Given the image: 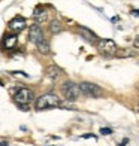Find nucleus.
Segmentation results:
<instances>
[{
	"label": "nucleus",
	"mask_w": 139,
	"mask_h": 146,
	"mask_svg": "<svg viewBox=\"0 0 139 146\" xmlns=\"http://www.w3.org/2000/svg\"><path fill=\"white\" fill-rule=\"evenodd\" d=\"M29 39H30V42H33L37 46L39 52H42V54H48L49 52V45L46 42V39L43 36V31H42L39 24H33L29 29Z\"/></svg>",
	"instance_id": "f257e3e1"
},
{
	"label": "nucleus",
	"mask_w": 139,
	"mask_h": 146,
	"mask_svg": "<svg viewBox=\"0 0 139 146\" xmlns=\"http://www.w3.org/2000/svg\"><path fill=\"white\" fill-rule=\"evenodd\" d=\"M79 90L84 96L87 97H97L102 94V90L97 87L96 84H91V82H81L79 84Z\"/></svg>",
	"instance_id": "423d86ee"
},
{
	"label": "nucleus",
	"mask_w": 139,
	"mask_h": 146,
	"mask_svg": "<svg viewBox=\"0 0 139 146\" xmlns=\"http://www.w3.org/2000/svg\"><path fill=\"white\" fill-rule=\"evenodd\" d=\"M17 40H18L17 33H6L2 39V48L5 51H11L17 45Z\"/></svg>",
	"instance_id": "1a4fd4ad"
},
{
	"label": "nucleus",
	"mask_w": 139,
	"mask_h": 146,
	"mask_svg": "<svg viewBox=\"0 0 139 146\" xmlns=\"http://www.w3.org/2000/svg\"><path fill=\"white\" fill-rule=\"evenodd\" d=\"M132 14H133L135 17H139V9H135V11H132Z\"/></svg>",
	"instance_id": "f3484780"
},
{
	"label": "nucleus",
	"mask_w": 139,
	"mask_h": 146,
	"mask_svg": "<svg viewBox=\"0 0 139 146\" xmlns=\"http://www.w3.org/2000/svg\"><path fill=\"white\" fill-rule=\"evenodd\" d=\"M8 145H9V143H8V142H6L5 139H3V140H2V145H0V146H8Z\"/></svg>",
	"instance_id": "a211bd4d"
},
{
	"label": "nucleus",
	"mask_w": 139,
	"mask_h": 146,
	"mask_svg": "<svg viewBox=\"0 0 139 146\" xmlns=\"http://www.w3.org/2000/svg\"><path fill=\"white\" fill-rule=\"evenodd\" d=\"M61 94L67 102H75V100H78L79 94H82V92H81V90H79V87L76 84L70 82V81H66L61 85Z\"/></svg>",
	"instance_id": "f03ea898"
},
{
	"label": "nucleus",
	"mask_w": 139,
	"mask_h": 146,
	"mask_svg": "<svg viewBox=\"0 0 139 146\" xmlns=\"http://www.w3.org/2000/svg\"><path fill=\"white\" fill-rule=\"evenodd\" d=\"M78 33H79V36H81L85 42H88V43H96V45H97V42H99L97 35H96L94 31H91L90 29L81 25V27H78Z\"/></svg>",
	"instance_id": "6e6552de"
},
{
	"label": "nucleus",
	"mask_w": 139,
	"mask_h": 146,
	"mask_svg": "<svg viewBox=\"0 0 139 146\" xmlns=\"http://www.w3.org/2000/svg\"><path fill=\"white\" fill-rule=\"evenodd\" d=\"M49 31L54 35V33H60L61 31V24L58 21H51L49 23Z\"/></svg>",
	"instance_id": "ddd939ff"
},
{
	"label": "nucleus",
	"mask_w": 139,
	"mask_h": 146,
	"mask_svg": "<svg viewBox=\"0 0 139 146\" xmlns=\"http://www.w3.org/2000/svg\"><path fill=\"white\" fill-rule=\"evenodd\" d=\"M111 133H112L111 128H100V134H103V136H109Z\"/></svg>",
	"instance_id": "4468645a"
},
{
	"label": "nucleus",
	"mask_w": 139,
	"mask_h": 146,
	"mask_svg": "<svg viewBox=\"0 0 139 146\" xmlns=\"http://www.w3.org/2000/svg\"><path fill=\"white\" fill-rule=\"evenodd\" d=\"M60 75H61V72L58 67H55V66H49V67L46 69V76L49 79H57Z\"/></svg>",
	"instance_id": "f8f14e48"
},
{
	"label": "nucleus",
	"mask_w": 139,
	"mask_h": 146,
	"mask_svg": "<svg viewBox=\"0 0 139 146\" xmlns=\"http://www.w3.org/2000/svg\"><path fill=\"white\" fill-rule=\"evenodd\" d=\"M25 25H27V23H25V18L24 17H19L17 15L15 18H12L11 21L8 23V27L12 33H18V31H23L25 29Z\"/></svg>",
	"instance_id": "0eeeda50"
},
{
	"label": "nucleus",
	"mask_w": 139,
	"mask_h": 146,
	"mask_svg": "<svg viewBox=\"0 0 139 146\" xmlns=\"http://www.w3.org/2000/svg\"><path fill=\"white\" fill-rule=\"evenodd\" d=\"M117 45L112 39H100L97 42V51L99 54H102L105 57H111V55H115L117 52Z\"/></svg>",
	"instance_id": "20e7f679"
},
{
	"label": "nucleus",
	"mask_w": 139,
	"mask_h": 146,
	"mask_svg": "<svg viewBox=\"0 0 139 146\" xmlns=\"http://www.w3.org/2000/svg\"><path fill=\"white\" fill-rule=\"evenodd\" d=\"M133 46L139 49V36H136V37H135V40H133Z\"/></svg>",
	"instance_id": "2eb2a0df"
},
{
	"label": "nucleus",
	"mask_w": 139,
	"mask_h": 146,
	"mask_svg": "<svg viewBox=\"0 0 139 146\" xmlns=\"http://www.w3.org/2000/svg\"><path fill=\"white\" fill-rule=\"evenodd\" d=\"M60 106V97H57L55 94H43L41 97H37L36 100V109L42 110V109H48V108H55Z\"/></svg>",
	"instance_id": "7ed1b4c3"
},
{
	"label": "nucleus",
	"mask_w": 139,
	"mask_h": 146,
	"mask_svg": "<svg viewBox=\"0 0 139 146\" xmlns=\"http://www.w3.org/2000/svg\"><path fill=\"white\" fill-rule=\"evenodd\" d=\"M82 137H84V139H90V137H91V139H96V136H93V134H85V136H82Z\"/></svg>",
	"instance_id": "dca6fc26"
},
{
	"label": "nucleus",
	"mask_w": 139,
	"mask_h": 146,
	"mask_svg": "<svg viewBox=\"0 0 139 146\" xmlns=\"http://www.w3.org/2000/svg\"><path fill=\"white\" fill-rule=\"evenodd\" d=\"M136 52L133 49H129V48H118L115 52V57L117 58H130V57H135Z\"/></svg>",
	"instance_id": "9b49d317"
},
{
	"label": "nucleus",
	"mask_w": 139,
	"mask_h": 146,
	"mask_svg": "<svg viewBox=\"0 0 139 146\" xmlns=\"http://www.w3.org/2000/svg\"><path fill=\"white\" fill-rule=\"evenodd\" d=\"M14 98H15L17 104L25 106V104H29L33 100V92L29 88H18L17 92L14 94Z\"/></svg>",
	"instance_id": "39448f33"
},
{
	"label": "nucleus",
	"mask_w": 139,
	"mask_h": 146,
	"mask_svg": "<svg viewBox=\"0 0 139 146\" xmlns=\"http://www.w3.org/2000/svg\"><path fill=\"white\" fill-rule=\"evenodd\" d=\"M33 18H35L36 24H42L48 19V14H46V11L42 8V6H37V8L35 9V12H33Z\"/></svg>",
	"instance_id": "9d476101"
}]
</instances>
